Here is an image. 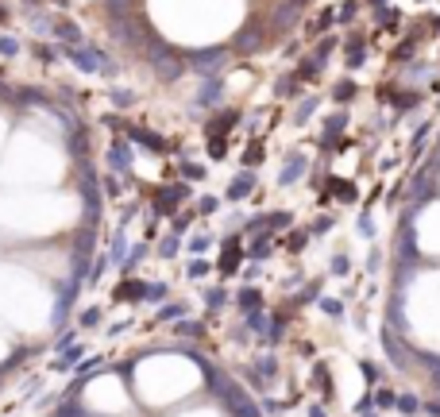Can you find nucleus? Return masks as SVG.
I'll use <instances>...</instances> for the list:
<instances>
[{"instance_id":"412c9836","label":"nucleus","mask_w":440,"mask_h":417,"mask_svg":"<svg viewBox=\"0 0 440 417\" xmlns=\"http://www.w3.org/2000/svg\"><path fill=\"white\" fill-rule=\"evenodd\" d=\"M235 50H259V39L255 35H240V47Z\"/></svg>"},{"instance_id":"dca6fc26","label":"nucleus","mask_w":440,"mask_h":417,"mask_svg":"<svg viewBox=\"0 0 440 417\" xmlns=\"http://www.w3.org/2000/svg\"><path fill=\"white\" fill-rule=\"evenodd\" d=\"M143 298H147V301H163V298H167V286H163V282H155V286H147Z\"/></svg>"},{"instance_id":"f03ea898","label":"nucleus","mask_w":440,"mask_h":417,"mask_svg":"<svg viewBox=\"0 0 440 417\" xmlns=\"http://www.w3.org/2000/svg\"><path fill=\"white\" fill-rule=\"evenodd\" d=\"M228 62V50L216 47V50H197L193 54V70L201 74V78H216V70Z\"/></svg>"},{"instance_id":"5701e85b","label":"nucleus","mask_w":440,"mask_h":417,"mask_svg":"<svg viewBox=\"0 0 440 417\" xmlns=\"http://www.w3.org/2000/svg\"><path fill=\"white\" fill-rule=\"evenodd\" d=\"M333 47H336V39H324L321 47H317V59H328V54H333Z\"/></svg>"},{"instance_id":"6ab92c4d","label":"nucleus","mask_w":440,"mask_h":417,"mask_svg":"<svg viewBox=\"0 0 440 417\" xmlns=\"http://www.w3.org/2000/svg\"><path fill=\"white\" fill-rule=\"evenodd\" d=\"M290 20H297V12H293L290 4H286V8H278V28H286Z\"/></svg>"},{"instance_id":"9d476101","label":"nucleus","mask_w":440,"mask_h":417,"mask_svg":"<svg viewBox=\"0 0 440 417\" xmlns=\"http://www.w3.org/2000/svg\"><path fill=\"white\" fill-rule=\"evenodd\" d=\"M112 170H120V174L127 170V151H124V143H112Z\"/></svg>"},{"instance_id":"c85d7f7f","label":"nucleus","mask_w":440,"mask_h":417,"mask_svg":"<svg viewBox=\"0 0 440 417\" xmlns=\"http://www.w3.org/2000/svg\"><path fill=\"white\" fill-rule=\"evenodd\" d=\"M255 159H259V143H251V147H247V155H244V163H247V166H251V163H255Z\"/></svg>"},{"instance_id":"2f4dec72","label":"nucleus","mask_w":440,"mask_h":417,"mask_svg":"<svg viewBox=\"0 0 440 417\" xmlns=\"http://www.w3.org/2000/svg\"><path fill=\"white\" fill-rule=\"evenodd\" d=\"M174 252H178V240H167V243H163V255H167V259H170Z\"/></svg>"},{"instance_id":"4be33fe9","label":"nucleus","mask_w":440,"mask_h":417,"mask_svg":"<svg viewBox=\"0 0 440 417\" xmlns=\"http://www.w3.org/2000/svg\"><path fill=\"white\" fill-rule=\"evenodd\" d=\"M313 105H317V101H305V105L297 108V116H293V120H297V124H302V120H309V112H313Z\"/></svg>"},{"instance_id":"4468645a","label":"nucleus","mask_w":440,"mask_h":417,"mask_svg":"<svg viewBox=\"0 0 440 417\" xmlns=\"http://www.w3.org/2000/svg\"><path fill=\"white\" fill-rule=\"evenodd\" d=\"M216 97H220V81H216V78H209V85L201 89V101L209 105V101H216Z\"/></svg>"},{"instance_id":"1a4fd4ad","label":"nucleus","mask_w":440,"mask_h":417,"mask_svg":"<svg viewBox=\"0 0 440 417\" xmlns=\"http://www.w3.org/2000/svg\"><path fill=\"white\" fill-rule=\"evenodd\" d=\"M363 54H367V47H363L359 39H352V43H348V66H359V62H363Z\"/></svg>"},{"instance_id":"473e14b6","label":"nucleus","mask_w":440,"mask_h":417,"mask_svg":"<svg viewBox=\"0 0 440 417\" xmlns=\"http://www.w3.org/2000/svg\"><path fill=\"white\" fill-rule=\"evenodd\" d=\"M429 414H432V417H440V402H432V406H429Z\"/></svg>"},{"instance_id":"7c9ffc66","label":"nucleus","mask_w":440,"mask_h":417,"mask_svg":"<svg viewBox=\"0 0 440 417\" xmlns=\"http://www.w3.org/2000/svg\"><path fill=\"white\" fill-rule=\"evenodd\" d=\"M340 128H344V116H333V120H328V136H333V132H340Z\"/></svg>"},{"instance_id":"a211bd4d","label":"nucleus","mask_w":440,"mask_h":417,"mask_svg":"<svg viewBox=\"0 0 440 417\" xmlns=\"http://www.w3.org/2000/svg\"><path fill=\"white\" fill-rule=\"evenodd\" d=\"M333 93H336V101H348V97L355 93V89H352V81H340V85L333 89Z\"/></svg>"},{"instance_id":"39448f33","label":"nucleus","mask_w":440,"mask_h":417,"mask_svg":"<svg viewBox=\"0 0 440 417\" xmlns=\"http://www.w3.org/2000/svg\"><path fill=\"white\" fill-rule=\"evenodd\" d=\"M302 174H305V159H297V155H293L290 163H286V170H282V185H290L293 178H302Z\"/></svg>"},{"instance_id":"f3484780","label":"nucleus","mask_w":440,"mask_h":417,"mask_svg":"<svg viewBox=\"0 0 440 417\" xmlns=\"http://www.w3.org/2000/svg\"><path fill=\"white\" fill-rule=\"evenodd\" d=\"M240 305H244V309H255V305H259V294H255L251 286H247V290L240 294Z\"/></svg>"},{"instance_id":"b1692460","label":"nucleus","mask_w":440,"mask_h":417,"mask_svg":"<svg viewBox=\"0 0 440 417\" xmlns=\"http://www.w3.org/2000/svg\"><path fill=\"white\" fill-rule=\"evenodd\" d=\"M170 317H186V305H170V309H163V321Z\"/></svg>"},{"instance_id":"f704fd0d","label":"nucleus","mask_w":440,"mask_h":417,"mask_svg":"<svg viewBox=\"0 0 440 417\" xmlns=\"http://www.w3.org/2000/svg\"><path fill=\"white\" fill-rule=\"evenodd\" d=\"M4 20H8V12H4V8H0V23H4Z\"/></svg>"},{"instance_id":"a878e982","label":"nucleus","mask_w":440,"mask_h":417,"mask_svg":"<svg viewBox=\"0 0 440 417\" xmlns=\"http://www.w3.org/2000/svg\"><path fill=\"white\" fill-rule=\"evenodd\" d=\"M251 329H255V332L266 329V317H263V313H251Z\"/></svg>"},{"instance_id":"7ed1b4c3","label":"nucleus","mask_w":440,"mask_h":417,"mask_svg":"<svg viewBox=\"0 0 440 417\" xmlns=\"http://www.w3.org/2000/svg\"><path fill=\"white\" fill-rule=\"evenodd\" d=\"M189 190L186 185H174V190H163V194H158V209H163V213H174L178 205H182V197H186Z\"/></svg>"},{"instance_id":"ddd939ff","label":"nucleus","mask_w":440,"mask_h":417,"mask_svg":"<svg viewBox=\"0 0 440 417\" xmlns=\"http://www.w3.org/2000/svg\"><path fill=\"white\" fill-rule=\"evenodd\" d=\"M0 54H4V59H12V54H20V43L12 39V35H0Z\"/></svg>"},{"instance_id":"c756f323","label":"nucleus","mask_w":440,"mask_h":417,"mask_svg":"<svg viewBox=\"0 0 440 417\" xmlns=\"http://www.w3.org/2000/svg\"><path fill=\"white\" fill-rule=\"evenodd\" d=\"M398 406H401V414H413V409H417V402H413V398H401Z\"/></svg>"},{"instance_id":"423d86ee","label":"nucleus","mask_w":440,"mask_h":417,"mask_svg":"<svg viewBox=\"0 0 440 417\" xmlns=\"http://www.w3.org/2000/svg\"><path fill=\"white\" fill-rule=\"evenodd\" d=\"M240 259H244V255H240V247H232V243H228L224 247V255H220V271H235V267H240Z\"/></svg>"},{"instance_id":"72a5a7b5","label":"nucleus","mask_w":440,"mask_h":417,"mask_svg":"<svg viewBox=\"0 0 440 417\" xmlns=\"http://www.w3.org/2000/svg\"><path fill=\"white\" fill-rule=\"evenodd\" d=\"M309 414H313V417H324V409H309Z\"/></svg>"},{"instance_id":"9b49d317","label":"nucleus","mask_w":440,"mask_h":417,"mask_svg":"<svg viewBox=\"0 0 440 417\" xmlns=\"http://www.w3.org/2000/svg\"><path fill=\"white\" fill-rule=\"evenodd\" d=\"M54 31H59V35L70 43V47H78V43H81V35H78V28H74V23H59Z\"/></svg>"},{"instance_id":"cd10ccee","label":"nucleus","mask_w":440,"mask_h":417,"mask_svg":"<svg viewBox=\"0 0 440 417\" xmlns=\"http://www.w3.org/2000/svg\"><path fill=\"white\" fill-rule=\"evenodd\" d=\"M112 97H116V105H120V108L132 105V93H124V89H120V93H112Z\"/></svg>"},{"instance_id":"f257e3e1","label":"nucleus","mask_w":440,"mask_h":417,"mask_svg":"<svg viewBox=\"0 0 440 417\" xmlns=\"http://www.w3.org/2000/svg\"><path fill=\"white\" fill-rule=\"evenodd\" d=\"M151 62H155V74L158 81H178L182 74H186V66H182V59H178L170 47H163V43H155L151 47Z\"/></svg>"},{"instance_id":"6e6552de","label":"nucleus","mask_w":440,"mask_h":417,"mask_svg":"<svg viewBox=\"0 0 440 417\" xmlns=\"http://www.w3.org/2000/svg\"><path fill=\"white\" fill-rule=\"evenodd\" d=\"M328 190H333V194H340V201H355V185L344 182V178H333V182H328Z\"/></svg>"},{"instance_id":"f8f14e48","label":"nucleus","mask_w":440,"mask_h":417,"mask_svg":"<svg viewBox=\"0 0 440 417\" xmlns=\"http://www.w3.org/2000/svg\"><path fill=\"white\" fill-rule=\"evenodd\" d=\"M143 294H147V286H136V282H124V286H120V298H127V301L143 298Z\"/></svg>"},{"instance_id":"c9c22d12","label":"nucleus","mask_w":440,"mask_h":417,"mask_svg":"<svg viewBox=\"0 0 440 417\" xmlns=\"http://www.w3.org/2000/svg\"><path fill=\"white\" fill-rule=\"evenodd\" d=\"M293 4H305V0H293Z\"/></svg>"},{"instance_id":"2eb2a0df","label":"nucleus","mask_w":440,"mask_h":417,"mask_svg":"<svg viewBox=\"0 0 440 417\" xmlns=\"http://www.w3.org/2000/svg\"><path fill=\"white\" fill-rule=\"evenodd\" d=\"M224 151H228V143H224L220 136H213V139H209V155H213V159H224Z\"/></svg>"},{"instance_id":"bb28decb","label":"nucleus","mask_w":440,"mask_h":417,"mask_svg":"<svg viewBox=\"0 0 440 417\" xmlns=\"http://www.w3.org/2000/svg\"><path fill=\"white\" fill-rule=\"evenodd\" d=\"M302 78H317V62H302Z\"/></svg>"},{"instance_id":"aec40b11","label":"nucleus","mask_w":440,"mask_h":417,"mask_svg":"<svg viewBox=\"0 0 440 417\" xmlns=\"http://www.w3.org/2000/svg\"><path fill=\"white\" fill-rule=\"evenodd\" d=\"M97 321H101V309H85V313H81V325H85V329H93Z\"/></svg>"},{"instance_id":"393cba45","label":"nucleus","mask_w":440,"mask_h":417,"mask_svg":"<svg viewBox=\"0 0 440 417\" xmlns=\"http://www.w3.org/2000/svg\"><path fill=\"white\" fill-rule=\"evenodd\" d=\"M375 402H379V406H394V394H390V390H379V394H375Z\"/></svg>"},{"instance_id":"0eeeda50","label":"nucleus","mask_w":440,"mask_h":417,"mask_svg":"<svg viewBox=\"0 0 440 417\" xmlns=\"http://www.w3.org/2000/svg\"><path fill=\"white\" fill-rule=\"evenodd\" d=\"M132 139H136V143H143L147 151H163V147H167L163 139H155V132H139V128L132 132Z\"/></svg>"},{"instance_id":"20e7f679","label":"nucleus","mask_w":440,"mask_h":417,"mask_svg":"<svg viewBox=\"0 0 440 417\" xmlns=\"http://www.w3.org/2000/svg\"><path fill=\"white\" fill-rule=\"evenodd\" d=\"M251 185H255V178H251V174H240L232 185H228V197H232V201H244V197L251 194Z\"/></svg>"}]
</instances>
